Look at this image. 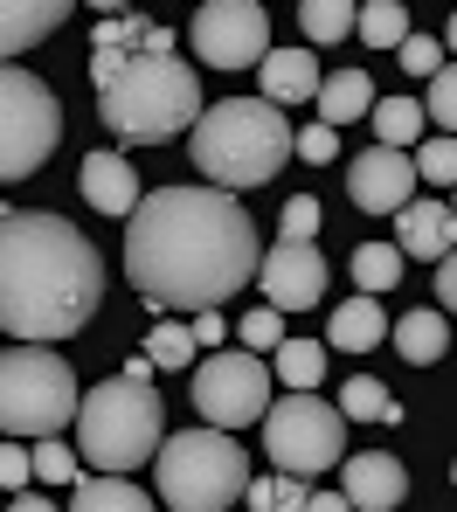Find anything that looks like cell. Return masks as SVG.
Here are the masks:
<instances>
[{
    "instance_id": "1",
    "label": "cell",
    "mask_w": 457,
    "mask_h": 512,
    "mask_svg": "<svg viewBox=\"0 0 457 512\" xmlns=\"http://www.w3.org/2000/svg\"><path fill=\"white\" fill-rule=\"evenodd\" d=\"M264 263L257 222L229 187H153L125 215V277L153 312L229 305Z\"/></svg>"
},
{
    "instance_id": "2",
    "label": "cell",
    "mask_w": 457,
    "mask_h": 512,
    "mask_svg": "<svg viewBox=\"0 0 457 512\" xmlns=\"http://www.w3.org/2000/svg\"><path fill=\"white\" fill-rule=\"evenodd\" d=\"M104 305V256L42 208H0V333L70 340Z\"/></svg>"
},
{
    "instance_id": "3",
    "label": "cell",
    "mask_w": 457,
    "mask_h": 512,
    "mask_svg": "<svg viewBox=\"0 0 457 512\" xmlns=\"http://www.w3.org/2000/svg\"><path fill=\"white\" fill-rule=\"evenodd\" d=\"M160 443H167V409L153 395V360L132 353L125 374L97 381L77 402V450L91 471H139L160 457Z\"/></svg>"
},
{
    "instance_id": "4",
    "label": "cell",
    "mask_w": 457,
    "mask_h": 512,
    "mask_svg": "<svg viewBox=\"0 0 457 512\" xmlns=\"http://www.w3.org/2000/svg\"><path fill=\"white\" fill-rule=\"evenodd\" d=\"M291 118L271 97H229V104H208L194 118V167L208 173V187H229V194H250L277 180V167L291 160Z\"/></svg>"
},
{
    "instance_id": "5",
    "label": "cell",
    "mask_w": 457,
    "mask_h": 512,
    "mask_svg": "<svg viewBox=\"0 0 457 512\" xmlns=\"http://www.w3.org/2000/svg\"><path fill=\"white\" fill-rule=\"evenodd\" d=\"M201 111H208L201 104V77L181 56H146L139 49V56H125V70L111 84L97 90V118L125 146H167V139L194 132Z\"/></svg>"
},
{
    "instance_id": "6",
    "label": "cell",
    "mask_w": 457,
    "mask_h": 512,
    "mask_svg": "<svg viewBox=\"0 0 457 512\" xmlns=\"http://www.w3.org/2000/svg\"><path fill=\"white\" fill-rule=\"evenodd\" d=\"M153 471H160V506H174V512H222L250 492V450L222 423L167 436Z\"/></svg>"
},
{
    "instance_id": "7",
    "label": "cell",
    "mask_w": 457,
    "mask_h": 512,
    "mask_svg": "<svg viewBox=\"0 0 457 512\" xmlns=\"http://www.w3.org/2000/svg\"><path fill=\"white\" fill-rule=\"evenodd\" d=\"M77 374L56 353V340L0 346V429L7 436H63L77 423Z\"/></svg>"
},
{
    "instance_id": "8",
    "label": "cell",
    "mask_w": 457,
    "mask_h": 512,
    "mask_svg": "<svg viewBox=\"0 0 457 512\" xmlns=\"http://www.w3.org/2000/svg\"><path fill=\"white\" fill-rule=\"evenodd\" d=\"M264 450H271L277 471H298V478L340 471V457H347V416H340V402H326L312 388H291L284 402L264 409Z\"/></svg>"
},
{
    "instance_id": "9",
    "label": "cell",
    "mask_w": 457,
    "mask_h": 512,
    "mask_svg": "<svg viewBox=\"0 0 457 512\" xmlns=\"http://www.w3.org/2000/svg\"><path fill=\"white\" fill-rule=\"evenodd\" d=\"M63 139V104L21 63H0V180H28L49 167Z\"/></svg>"
},
{
    "instance_id": "10",
    "label": "cell",
    "mask_w": 457,
    "mask_h": 512,
    "mask_svg": "<svg viewBox=\"0 0 457 512\" xmlns=\"http://www.w3.org/2000/svg\"><path fill=\"white\" fill-rule=\"evenodd\" d=\"M271 360L250 353V346H215L201 367H194V409L201 423H222V429H250L264 423L271 409Z\"/></svg>"
},
{
    "instance_id": "11",
    "label": "cell",
    "mask_w": 457,
    "mask_h": 512,
    "mask_svg": "<svg viewBox=\"0 0 457 512\" xmlns=\"http://www.w3.org/2000/svg\"><path fill=\"white\" fill-rule=\"evenodd\" d=\"M194 56L208 70H250L271 56V14L264 0H201L194 14Z\"/></svg>"
},
{
    "instance_id": "12",
    "label": "cell",
    "mask_w": 457,
    "mask_h": 512,
    "mask_svg": "<svg viewBox=\"0 0 457 512\" xmlns=\"http://www.w3.org/2000/svg\"><path fill=\"white\" fill-rule=\"evenodd\" d=\"M257 284L277 312H312L326 298V256L312 250V236H277L257 263Z\"/></svg>"
},
{
    "instance_id": "13",
    "label": "cell",
    "mask_w": 457,
    "mask_h": 512,
    "mask_svg": "<svg viewBox=\"0 0 457 512\" xmlns=\"http://www.w3.org/2000/svg\"><path fill=\"white\" fill-rule=\"evenodd\" d=\"M416 153L409 146H374L361 160H347V201L361 215H402L416 201Z\"/></svg>"
},
{
    "instance_id": "14",
    "label": "cell",
    "mask_w": 457,
    "mask_h": 512,
    "mask_svg": "<svg viewBox=\"0 0 457 512\" xmlns=\"http://www.w3.org/2000/svg\"><path fill=\"white\" fill-rule=\"evenodd\" d=\"M340 485H347V499L361 512H395L409 499V471H402V457H388V450L340 457Z\"/></svg>"
},
{
    "instance_id": "15",
    "label": "cell",
    "mask_w": 457,
    "mask_h": 512,
    "mask_svg": "<svg viewBox=\"0 0 457 512\" xmlns=\"http://www.w3.org/2000/svg\"><path fill=\"white\" fill-rule=\"evenodd\" d=\"M77 0H0V63L28 56L35 42H49L63 21H70Z\"/></svg>"
},
{
    "instance_id": "16",
    "label": "cell",
    "mask_w": 457,
    "mask_h": 512,
    "mask_svg": "<svg viewBox=\"0 0 457 512\" xmlns=\"http://www.w3.org/2000/svg\"><path fill=\"white\" fill-rule=\"evenodd\" d=\"M395 243H402V256H416V263H437L444 250H457V208H444V201H409L402 222H395Z\"/></svg>"
},
{
    "instance_id": "17",
    "label": "cell",
    "mask_w": 457,
    "mask_h": 512,
    "mask_svg": "<svg viewBox=\"0 0 457 512\" xmlns=\"http://www.w3.org/2000/svg\"><path fill=\"white\" fill-rule=\"evenodd\" d=\"M77 180H84V201L97 215H132L139 208V173L125 167V153H91Z\"/></svg>"
},
{
    "instance_id": "18",
    "label": "cell",
    "mask_w": 457,
    "mask_h": 512,
    "mask_svg": "<svg viewBox=\"0 0 457 512\" xmlns=\"http://www.w3.org/2000/svg\"><path fill=\"white\" fill-rule=\"evenodd\" d=\"M257 70H264V97H271V104H312L319 84H326L312 49H271Z\"/></svg>"
},
{
    "instance_id": "19",
    "label": "cell",
    "mask_w": 457,
    "mask_h": 512,
    "mask_svg": "<svg viewBox=\"0 0 457 512\" xmlns=\"http://www.w3.org/2000/svg\"><path fill=\"white\" fill-rule=\"evenodd\" d=\"M326 340L340 346V353H374V346L388 340V312H381V298H374V291L347 298V305L326 319Z\"/></svg>"
},
{
    "instance_id": "20",
    "label": "cell",
    "mask_w": 457,
    "mask_h": 512,
    "mask_svg": "<svg viewBox=\"0 0 457 512\" xmlns=\"http://www.w3.org/2000/svg\"><path fill=\"white\" fill-rule=\"evenodd\" d=\"M146 506H160V499H146L132 485V471H84L70 485V512H146Z\"/></svg>"
},
{
    "instance_id": "21",
    "label": "cell",
    "mask_w": 457,
    "mask_h": 512,
    "mask_svg": "<svg viewBox=\"0 0 457 512\" xmlns=\"http://www.w3.org/2000/svg\"><path fill=\"white\" fill-rule=\"evenodd\" d=\"M388 333H395V353H402L409 367H437L444 346H451L444 312H402V326H388Z\"/></svg>"
},
{
    "instance_id": "22",
    "label": "cell",
    "mask_w": 457,
    "mask_h": 512,
    "mask_svg": "<svg viewBox=\"0 0 457 512\" xmlns=\"http://www.w3.org/2000/svg\"><path fill=\"white\" fill-rule=\"evenodd\" d=\"M319 118L326 125H354V118H367L374 111V84H367V70H340V77H326L319 84Z\"/></svg>"
},
{
    "instance_id": "23",
    "label": "cell",
    "mask_w": 457,
    "mask_h": 512,
    "mask_svg": "<svg viewBox=\"0 0 457 512\" xmlns=\"http://www.w3.org/2000/svg\"><path fill=\"white\" fill-rule=\"evenodd\" d=\"M367 118H374V132H381V146H423V132H430V111H423L416 97H402V90L381 97Z\"/></svg>"
},
{
    "instance_id": "24",
    "label": "cell",
    "mask_w": 457,
    "mask_h": 512,
    "mask_svg": "<svg viewBox=\"0 0 457 512\" xmlns=\"http://www.w3.org/2000/svg\"><path fill=\"white\" fill-rule=\"evenodd\" d=\"M354 21H361V7H354V0H298V28H305V42H312V49L347 42V35H354Z\"/></svg>"
},
{
    "instance_id": "25",
    "label": "cell",
    "mask_w": 457,
    "mask_h": 512,
    "mask_svg": "<svg viewBox=\"0 0 457 512\" xmlns=\"http://www.w3.org/2000/svg\"><path fill=\"white\" fill-rule=\"evenodd\" d=\"M340 416H347V423H402V402H395L374 374H354V381L340 388Z\"/></svg>"
},
{
    "instance_id": "26",
    "label": "cell",
    "mask_w": 457,
    "mask_h": 512,
    "mask_svg": "<svg viewBox=\"0 0 457 512\" xmlns=\"http://www.w3.org/2000/svg\"><path fill=\"white\" fill-rule=\"evenodd\" d=\"M271 374L284 388H319V374H326V346L319 340H284L271 353Z\"/></svg>"
},
{
    "instance_id": "27",
    "label": "cell",
    "mask_w": 457,
    "mask_h": 512,
    "mask_svg": "<svg viewBox=\"0 0 457 512\" xmlns=\"http://www.w3.org/2000/svg\"><path fill=\"white\" fill-rule=\"evenodd\" d=\"M402 263H409L402 243H361V250H354V284L381 298L388 284H402Z\"/></svg>"
},
{
    "instance_id": "28",
    "label": "cell",
    "mask_w": 457,
    "mask_h": 512,
    "mask_svg": "<svg viewBox=\"0 0 457 512\" xmlns=\"http://www.w3.org/2000/svg\"><path fill=\"white\" fill-rule=\"evenodd\" d=\"M354 35H361L367 49H402V35H409V14H402V0H367L361 21H354Z\"/></svg>"
},
{
    "instance_id": "29",
    "label": "cell",
    "mask_w": 457,
    "mask_h": 512,
    "mask_svg": "<svg viewBox=\"0 0 457 512\" xmlns=\"http://www.w3.org/2000/svg\"><path fill=\"white\" fill-rule=\"evenodd\" d=\"M77 478H84V450L42 436V443H35V485H77Z\"/></svg>"
},
{
    "instance_id": "30",
    "label": "cell",
    "mask_w": 457,
    "mask_h": 512,
    "mask_svg": "<svg viewBox=\"0 0 457 512\" xmlns=\"http://www.w3.org/2000/svg\"><path fill=\"white\" fill-rule=\"evenodd\" d=\"M146 360H153V367H174V374L194 367V326H181V319L153 326V333H146Z\"/></svg>"
},
{
    "instance_id": "31",
    "label": "cell",
    "mask_w": 457,
    "mask_h": 512,
    "mask_svg": "<svg viewBox=\"0 0 457 512\" xmlns=\"http://www.w3.org/2000/svg\"><path fill=\"white\" fill-rule=\"evenodd\" d=\"M416 173H423L430 187H457V132H430V139L416 146Z\"/></svg>"
},
{
    "instance_id": "32",
    "label": "cell",
    "mask_w": 457,
    "mask_h": 512,
    "mask_svg": "<svg viewBox=\"0 0 457 512\" xmlns=\"http://www.w3.org/2000/svg\"><path fill=\"white\" fill-rule=\"evenodd\" d=\"M444 56H451V49H444V35H416V28H409V35H402V49H395V63H402L409 77H423V84L444 70Z\"/></svg>"
},
{
    "instance_id": "33",
    "label": "cell",
    "mask_w": 457,
    "mask_h": 512,
    "mask_svg": "<svg viewBox=\"0 0 457 512\" xmlns=\"http://www.w3.org/2000/svg\"><path fill=\"white\" fill-rule=\"evenodd\" d=\"M146 35H153V21H139V14H104L97 35H91V49H125V56H139Z\"/></svg>"
},
{
    "instance_id": "34",
    "label": "cell",
    "mask_w": 457,
    "mask_h": 512,
    "mask_svg": "<svg viewBox=\"0 0 457 512\" xmlns=\"http://www.w3.org/2000/svg\"><path fill=\"white\" fill-rule=\"evenodd\" d=\"M423 111H430V125H437V132H457V63H444V70L430 77Z\"/></svg>"
},
{
    "instance_id": "35",
    "label": "cell",
    "mask_w": 457,
    "mask_h": 512,
    "mask_svg": "<svg viewBox=\"0 0 457 512\" xmlns=\"http://www.w3.org/2000/svg\"><path fill=\"white\" fill-rule=\"evenodd\" d=\"M236 340L250 346V353H277V346H284V312H277V305H264V312H250V319L236 326Z\"/></svg>"
},
{
    "instance_id": "36",
    "label": "cell",
    "mask_w": 457,
    "mask_h": 512,
    "mask_svg": "<svg viewBox=\"0 0 457 512\" xmlns=\"http://www.w3.org/2000/svg\"><path fill=\"white\" fill-rule=\"evenodd\" d=\"M291 153H298V160H312V167H333V160H340V125H326V118H319V125H305V132L291 139Z\"/></svg>"
},
{
    "instance_id": "37",
    "label": "cell",
    "mask_w": 457,
    "mask_h": 512,
    "mask_svg": "<svg viewBox=\"0 0 457 512\" xmlns=\"http://www.w3.org/2000/svg\"><path fill=\"white\" fill-rule=\"evenodd\" d=\"M21 485H35V450L0 443V492H21Z\"/></svg>"
},
{
    "instance_id": "38",
    "label": "cell",
    "mask_w": 457,
    "mask_h": 512,
    "mask_svg": "<svg viewBox=\"0 0 457 512\" xmlns=\"http://www.w3.org/2000/svg\"><path fill=\"white\" fill-rule=\"evenodd\" d=\"M277 229H284V236H319V201H312V194H291L284 215H277Z\"/></svg>"
},
{
    "instance_id": "39",
    "label": "cell",
    "mask_w": 457,
    "mask_h": 512,
    "mask_svg": "<svg viewBox=\"0 0 457 512\" xmlns=\"http://www.w3.org/2000/svg\"><path fill=\"white\" fill-rule=\"evenodd\" d=\"M437 305H444V312H457V250L437 256Z\"/></svg>"
},
{
    "instance_id": "40",
    "label": "cell",
    "mask_w": 457,
    "mask_h": 512,
    "mask_svg": "<svg viewBox=\"0 0 457 512\" xmlns=\"http://www.w3.org/2000/svg\"><path fill=\"white\" fill-rule=\"evenodd\" d=\"M222 305H208V312H194V346H222Z\"/></svg>"
},
{
    "instance_id": "41",
    "label": "cell",
    "mask_w": 457,
    "mask_h": 512,
    "mask_svg": "<svg viewBox=\"0 0 457 512\" xmlns=\"http://www.w3.org/2000/svg\"><path fill=\"white\" fill-rule=\"evenodd\" d=\"M118 70H125V49H91V84H97V90L111 84Z\"/></svg>"
},
{
    "instance_id": "42",
    "label": "cell",
    "mask_w": 457,
    "mask_h": 512,
    "mask_svg": "<svg viewBox=\"0 0 457 512\" xmlns=\"http://www.w3.org/2000/svg\"><path fill=\"white\" fill-rule=\"evenodd\" d=\"M243 506H257V512H277V478H250V492H243Z\"/></svg>"
},
{
    "instance_id": "43",
    "label": "cell",
    "mask_w": 457,
    "mask_h": 512,
    "mask_svg": "<svg viewBox=\"0 0 457 512\" xmlns=\"http://www.w3.org/2000/svg\"><path fill=\"white\" fill-rule=\"evenodd\" d=\"M7 506H14V512H49V506H56V499H42L35 485H21V492H7Z\"/></svg>"
},
{
    "instance_id": "44",
    "label": "cell",
    "mask_w": 457,
    "mask_h": 512,
    "mask_svg": "<svg viewBox=\"0 0 457 512\" xmlns=\"http://www.w3.org/2000/svg\"><path fill=\"white\" fill-rule=\"evenodd\" d=\"M354 506V499H347V485H340V492H312V499H305V512H347Z\"/></svg>"
},
{
    "instance_id": "45",
    "label": "cell",
    "mask_w": 457,
    "mask_h": 512,
    "mask_svg": "<svg viewBox=\"0 0 457 512\" xmlns=\"http://www.w3.org/2000/svg\"><path fill=\"white\" fill-rule=\"evenodd\" d=\"M146 56H174V28H153L146 35Z\"/></svg>"
},
{
    "instance_id": "46",
    "label": "cell",
    "mask_w": 457,
    "mask_h": 512,
    "mask_svg": "<svg viewBox=\"0 0 457 512\" xmlns=\"http://www.w3.org/2000/svg\"><path fill=\"white\" fill-rule=\"evenodd\" d=\"M444 49L457 56V7H451V28H444Z\"/></svg>"
},
{
    "instance_id": "47",
    "label": "cell",
    "mask_w": 457,
    "mask_h": 512,
    "mask_svg": "<svg viewBox=\"0 0 457 512\" xmlns=\"http://www.w3.org/2000/svg\"><path fill=\"white\" fill-rule=\"evenodd\" d=\"M97 14H125V0H91Z\"/></svg>"
},
{
    "instance_id": "48",
    "label": "cell",
    "mask_w": 457,
    "mask_h": 512,
    "mask_svg": "<svg viewBox=\"0 0 457 512\" xmlns=\"http://www.w3.org/2000/svg\"><path fill=\"white\" fill-rule=\"evenodd\" d=\"M451 485H457V464H451Z\"/></svg>"
},
{
    "instance_id": "49",
    "label": "cell",
    "mask_w": 457,
    "mask_h": 512,
    "mask_svg": "<svg viewBox=\"0 0 457 512\" xmlns=\"http://www.w3.org/2000/svg\"><path fill=\"white\" fill-rule=\"evenodd\" d=\"M451 208H457V201H451Z\"/></svg>"
}]
</instances>
